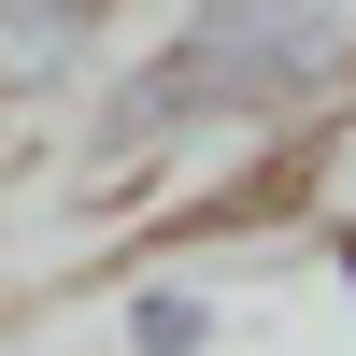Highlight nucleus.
<instances>
[{
  "mask_svg": "<svg viewBox=\"0 0 356 356\" xmlns=\"http://www.w3.org/2000/svg\"><path fill=\"white\" fill-rule=\"evenodd\" d=\"M143 43L171 57L214 143H271L356 86V0H171Z\"/></svg>",
  "mask_w": 356,
  "mask_h": 356,
  "instance_id": "1",
  "label": "nucleus"
},
{
  "mask_svg": "<svg viewBox=\"0 0 356 356\" xmlns=\"http://www.w3.org/2000/svg\"><path fill=\"white\" fill-rule=\"evenodd\" d=\"M129 43V0H0V114L86 100V72Z\"/></svg>",
  "mask_w": 356,
  "mask_h": 356,
  "instance_id": "2",
  "label": "nucleus"
},
{
  "mask_svg": "<svg viewBox=\"0 0 356 356\" xmlns=\"http://www.w3.org/2000/svg\"><path fill=\"white\" fill-rule=\"evenodd\" d=\"M214 328H228L214 285H186V271H143L129 300H114V342L129 356H214Z\"/></svg>",
  "mask_w": 356,
  "mask_h": 356,
  "instance_id": "3",
  "label": "nucleus"
}]
</instances>
